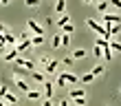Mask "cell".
<instances>
[{
  "label": "cell",
  "instance_id": "1",
  "mask_svg": "<svg viewBox=\"0 0 121 106\" xmlns=\"http://www.w3.org/2000/svg\"><path fill=\"white\" fill-rule=\"evenodd\" d=\"M0 97H2L9 106H16L18 104V97L13 95V93H9V88H7V86H0Z\"/></svg>",
  "mask_w": 121,
  "mask_h": 106
},
{
  "label": "cell",
  "instance_id": "2",
  "mask_svg": "<svg viewBox=\"0 0 121 106\" xmlns=\"http://www.w3.org/2000/svg\"><path fill=\"white\" fill-rule=\"evenodd\" d=\"M68 82H70V84H75V82H77V75H75V73H68V71H66V73H62V75H60L57 86H60V88H64Z\"/></svg>",
  "mask_w": 121,
  "mask_h": 106
},
{
  "label": "cell",
  "instance_id": "3",
  "mask_svg": "<svg viewBox=\"0 0 121 106\" xmlns=\"http://www.w3.org/2000/svg\"><path fill=\"white\" fill-rule=\"evenodd\" d=\"M86 22H88V27H90L92 31H97L99 35H106V40H112V35L106 33V27H104V24H99V22H95V20H90V18L86 20Z\"/></svg>",
  "mask_w": 121,
  "mask_h": 106
},
{
  "label": "cell",
  "instance_id": "4",
  "mask_svg": "<svg viewBox=\"0 0 121 106\" xmlns=\"http://www.w3.org/2000/svg\"><path fill=\"white\" fill-rule=\"evenodd\" d=\"M26 27H29V31H33L35 35H42V33H44V31H42V27L35 22V20H26Z\"/></svg>",
  "mask_w": 121,
  "mask_h": 106
},
{
  "label": "cell",
  "instance_id": "5",
  "mask_svg": "<svg viewBox=\"0 0 121 106\" xmlns=\"http://www.w3.org/2000/svg\"><path fill=\"white\" fill-rule=\"evenodd\" d=\"M29 46H33V44H31V38H29V40H20V44H16L18 53H24V51H26Z\"/></svg>",
  "mask_w": 121,
  "mask_h": 106
},
{
  "label": "cell",
  "instance_id": "6",
  "mask_svg": "<svg viewBox=\"0 0 121 106\" xmlns=\"http://www.w3.org/2000/svg\"><path fill=\"white\" fill-rule=\"evenodd\" d=\"M104 27H106V33H108V35H115V33L121 31V24H108V22H106Z\"/></svg>",
  "mask_w": 121,
  "mask_h": 106
},
{
  "label": "cell",
  "instance_id": "7",
  "mask_svg": "<svg viewBox=\"0 0 121 106\" xmlns=\"http://www.w3.org/2000/svg\"><path fill=\"white\" fill-rule=\"evenodd\" d=\"M104 22H108V24H119V22H121V18H119V16H115V13H106Z\"/></svg>",
  "mask_w": 121,
  "mask_h": 106
},
{
  "label": "cell",
  "instance_id": "8",
  "mask_svg": "<svg viewBox=\"0 0 121 106\" xmlns=\"http://www.w3.org/2000/svg\"><path fill=\"white\" fill-rule=\"evenodd\" d=\"M16 58H18V49H16V46H11L9 51L4 53V60H7V62H11V60H16Z\"/></svg>",
  "mask_w": 121,
  "mask_h": 106
},
{
  "label": "cell",
  "instance_id": "9",
  "mask_svg": "<svg viewBox=\"0 0 121 106\" xmlns=\"http://www.w3.org/2000/svg\"><path fill=\"white\" fill-rule=\"evenodd\" d=\"M16 66H22V69H33V62L22 60V58H16Z\"/></svg>",
  "mask_w": 121,
  "mask_h": 106
},
{
  "label": "cell",
  "instance_id": "10",
  "mask_svg": "<svg viewBox=\"0 0 121 106\" xmlns=\"http://www.w3.org/2000/svg\"><path fill=\"white\" fill-rule=\"evenodd\" d=\"M70 97H86V88H68Z\"/></svg>",
  "mask_w": 121,
  "mask_h": 106
},
{
  "label": "cell",
  "instance_id": "11",
  "mask_svg": "<svg viewBox=\"0 0 121 106\" xmlns=\"http://www.w3.org/2000/svg\"><path fill=\"white\" fill-rule=\"evenodd\" d=\"M2 35H4V44H11V46H16V44H18L16 35H11V33H2Z\"/></svg>",
  "mask_w": 121,
  "mask_h": 106
},
{
  "label": "cell",
  "instance_id": "12",
  "mask_svg": "<svg viewBox=\"0 0 121 106\" xmlns=\"http://www.w3.org/2000/svg\"><path fill=\"white\" fill-rule=\"evenodd\" d=\"M44 95L51 100L53 97V82H44Z\"/></svg>",
  "mask_w": 121,
  "mask_h": 106
},
{
  "label": "cell",
  "instance_id": "13",
  "mask_svg": "<svg viewBox=\"0 0 121 106\" xmlns=\"http://www.w3.org/2000/svg\"><path fill=\"white\" fill-rule=\"evenodd\" d=\"M16 84H18V88H20V91H24V93L29 91V84H26L24 80H20V77H16Z\"/></svg>",
  "mask_w": 121,
  "mask_h": 106
},
{
  "label": "cell",
  "instance_id": "14",
  "mask_svg": "<svg viewBox=\"0 0 121 106\" xmlns=\"http://www.w3.org/2000/svg\"><path fill=\"white\" fill-rule=\"evenodd\" d=\"M82 58H86V51H84V49H77V51H73V60H82Z\"/></svg>",
  "mask_w": 121,
  "mask_h": 106
},
{
  "label": "cell",
  "instance_id": "15",
  "mask_svg": "<svg viewBox=\"0 0 121 106\" xmlns=\"http://www.w3.org/2000/svg\"><path fill=\"white\" fill-rule=\"evenodd\" d=\"M42 42H44V38H42V35H31V44H33V46H40Z\"/></svg>",
  "mask_w": 121,
  "mask_h": 106
},
{
  "label": "cell",
  "instance_id": "16",
  "mask_svg": "<svg viewBox=\"0 0 121 106\" xmlns=\"http://www.w3.org/2000/svg\"><path fill=\"white\" fill-rule=\"evenodd\" d=\"M60 29H62V33H66V35H70V33L75 31V27H73V24L68 22V24H64V27H60Z\"/></svg>",
  "mask_w": 121,
  "mask_h": 106
},
{
  "label": "cell",
  "instance_id": "17",
  "mask_svg": "<svg viewBox=\"0 0 121 106\" xmlns=\"http://www.w3.org/2000/svg\"><path fill=\"white\" fill-rule=\"evenodd\" d=\"M104 71H106V69H104L101 64H97V66H92V69H90V73H92V75H95V77H97V75H101V73H104Z\"/></svg>",
  "mask_w": 121,
  "mask_h": 106
},
{
  "label": "cell",
  "instance_id": "18",
  "mask_svg": "<svg viewBox=\"0 0 121 106\" xmlns=\"http://www.w3.org/2000/svg\"><path fill=\"white\" fill-rule=\"evenodd\" d=\"M108 7H110V2H108V0H104V2H99V5H97V9L101 11V13H106V11H108Z\"/></svg>",
  "mask_w": 121,
  "mask_h": 106
},
{
  "label": "cell",
  "instance_id": "19",
  "mask_svg": "<svg viewBox=\"0 0 121 106\" xmlns=\"http://www.w3.org/2000/svg\"><path fill=\"white\" fill-rule=\"evenodd\" d=\"M44 69H46V73H53V71L57 69V62H55V60H51V62H48V64H46Z\"/></svg>",
  "mask_w": 121,
  "mask_h": 106
},
{
  "label": "cell",
  "instance_id": "20",
  "mask_svg": "<svg viewBox=\"0 0 121 106\" xmlns=\"http://www.w3.org/2000/svg\"><path fill=\"white\" fill-rule=\"evenodd\" d=\"M68 20H70V16H60V18H57V27H64V24H68Z\"/></svg>",
  "mask_w": 121,
  "mask_h": 106
},
{
  "label": "cell",
  "instance_id": "21",
  "mask_svg": "<svg viewBox=\"0 0 121 106\" xmlns=\"http://www.w3.org/2000/svg\"><path fill=\"white\" fill-rule=\"evenodd\" d=\"M26 97H29V100H38V97H40V91H26Z\"/></svg>",
  "mask_w": 121,
  "mask_h": 106
},
{
  "label": "cell",
  "instance_id": "22",
  "mask_svg": "<svg viewBox=\"0 0 121 106\" xmlns=\"http://www.w3.org/2000/svg\"><path fill=\"white\" fill-rule=\"evenodd\" d=\"M64 9H66V2H64V0H57V5H55V11H57V13H62Z\"/></svg>",
  "mask_w": 121,
  "mask_h": 106
},
{
  "label": "cell",
  "instance_id": "23",
  "mask_svg": "<svg viewBox=\"0 0 121 106\" xmlns=\"http://www.w3.org/2000/svg\"><path fill=\"white\" fill-rule=\"evenodd\" d=\"M92 80H95V75H92V73H86V75H82V82H84V84H90Z\"/></svg>",
  "mask_w": 121,
  "mask_h": 106
},
{
  "label": "cell",
  "instance_id": "24",
  "mask_svg": "<svg viewBox=\"0 0 121 106\" xmlns=\"http://www.w3.org/2000/svg\"><path fill=\"white\" fill-rule=\"evenodd\" d=\"M53 46H62V33L53 35Z\"/></svg>",
  "mask_w": 121,
  "mask_h": 106
},
{
  "label": "cell",
  "instance_id": "25",
  "mask_svg": "<svg viewBox=\"0 0 121 106\" xmlns=\"http://www.w3.org/2000/svg\"><path fill=\"white\" fill-rule=\"evenodd\" d=\"M68 44H70V35L62 33V46H68Z\"/></svg>",
  "mask_w": 121,
  "mask_h": 106
},
{
  "label": "cell",
  "instance_id": "26",
  "mask_svg": "<svg viewBox=\"0 0 121 106\" xmlns=\"http://www.w3.org/2000/svg\"><path fill=\"white\" fill-rule=\"evenodd\" d=\"M33 80L35 82H46V77L42 75V73H35V71H33Z\"/></svg>",
  "mask_w": 121,
  "mask_h": 106
},
{
  "label": "cell",
  "instance_id": "27",
  "mask_svg": "<svg viewBox=\"0 0 121 106\" xmlns=\"http://www.w3.org/2000/svg\"><path fill=\"white\" fill-rule=\"evenodd\" d=\"M13 75H16V77H22L24 75V69L22 66H16V69H13Z\"/></svg>",
  "mask_w": 121,
  "mask_h": 106
},
{
  "label": "cell",
  "instance_id": "28",
  "mask_svg": "<svg viewBox=\"0 0 121 106\" xmlns=\"http://www.w3.org/2000/svg\"><path fill=\"white\" fill-rule=\"evenodd\" d=\"M73 100H75L77 106H84V104H86V97H73Z\"/></svg>",
  "mask_w": 121,
  "mask_h": 106
},
{
  "label": "cell",
  "instance_id": "29",
  "mask_svg": "<svg viewBox=\"0 0 121 106\" xmlns=\"http://www.w3.org/2000/svg\"><path fill=\"white\" fill-rule=\"evenodd\" d=\"M62 62H64V64H66V66H70V64H73V55H66V58H64Z\"/></svg>",
  "mask_w": 121,
  "mask_h": 106
},
{
  "label": "cell",
  "instance_id": "30",
  "mask_svg": "<svg viewBox=\"0 0 121 106\" xmlns=\"http://www.w3.org/2000/svg\"><path fill=\"white\" fill-rule=\"evenodd\" d=\"M24 2H26V7H38L40 0H24Z\"/></svg>",
  "mask_w": 121,
  "mask_h": 106
},
{
  "label": "cell",
  "instance_id": "31",
  "mask_svg": "<svg viewBox=\"0 0 121 106\" xmlns=\"http://www.w3.org/2000/svg\"><path fill=\"white\" fill-rule=\"evenodd\" d=\"M110 49H112V51H121V44H119V42H110Z\"/></svg>",
  "mask_w": 121,
  "mask_h": 106
},
{
  "label": "cell",
  "instance_id": "32",
  "mask_svg": "<svg viewBox=\"0 0 121 106\" xmlns=\"http://www.w3.org/2000/svg\"><path fill=\"white\" fill-rule=\"evenodd\" d=\"M106 42H110V40H106V38H97V42H95V44H97V46H104Z\"/></svg>",
  "mask_w": 121,
  "mask_h": 106
},
{
  "label": "cell",
  "instance_id": "33",
  "mask_svg": "<svg viewBox=\"0 0 121 106\" xmlns=\"http://www.w3.org/2000/svg\"><path fill=\"white\" fill-rule=\"evenodd\" d=\"M95 55H97V58H101V55H104V49L101 46H95Z\"/></svg>",
  "mask_w": 121,
  "mask_h": 106
},
{
  "label": "cell",
  "instance_id": "34",
  "mask_svg": "<svg viewBox=\"0 0 121 106\" xmlns=\"http://www.w3.org/2000/svg\"><path fill=\"white\" fill-rule=\"evenodd\" d=\"M108 2H110L112 7H117V9H121V0H108Z\"/></svg>",
  "mask_w": 121,
  "mask_h": 106
},
{
  "label": "cell",
  "instance_id": "35",
  "mask_svg": "<svg viewBox=\"0 0 121 106\" xmlns=\"http://www.w3.org/2000/svg\"><path fill=\"white\" fill-rule=\"evenodd\" d=\"M0 33H7V27L4 24H0Z\"/></svg>",
  "mask_w": 121,
  "mask_h": 106
},
{
  "label": "cell",
  "instance_id": "36",
  "mask_svg": "<svg viewBox=\"0 0 121 106\" xmlns=\"http://www.w3.org/2000/svg\"><path fill=\"white\" fill-rule=\"evenodd\" d=\"M44 106H53V104H51V100H48V97H46V102H44Z\"/></svg>",
  "mask_w": 121,
  "mask_h": 106
},
{
  "label": "cell",
  "instance_id": "37",
  "mask_svg": "<svg viewBox=\"0 0 121 106\" xmlns=\"http://www.w3.org/2000/svg\"><path fill=\"white\" fill-rule=\"evenodd\" d=\"M2 49H4V40H0V51H2Z\"/></svg>",
  "mask_w": 121,
  "mask_h": 106
},
{
  "label": "cell",
  "instance_id": "38",
  "mask_svg": "<svg viewBox=\"0 0 121 106\" xmlns=\"http://www.w3.org/2000/svg\"><path fill=\"white\" fill-rule=\"evenodd\" d=\"M60 106H68V102H66V100H64V102H60Z\"/></svg>",
  "mask_w": 121,
  "mask_h": 106
},
{
  "label": "cell",
  "instance_id": "39",
  "mask_svg": "<svg viewBox=\"0 0 121 106\" xmlns=\"http://www.w3.org/2000/svg\"><path fill=\"white\" fill-rule=\"evenodd\" d=\"M84 2H88V5H92V2H95V0H84Z\"/></svg>",
  "mask_w": 121,
  "mask_h": 106
},
{
  "label": "cell",
  "instance_id": "40",
  "mask_svg": "<svg viewBox=\"0 0 121 106\" xmlns=\"http://www.w3.org/2000/svg\"><path fill=\"white\" fill-rule=\"evenodd\" d=\"M0 2H2V5H7V2H9V0H0Z\"/></svg>",
  "mask_w": 121,
  "mask_h": 106
}]
</instances>
